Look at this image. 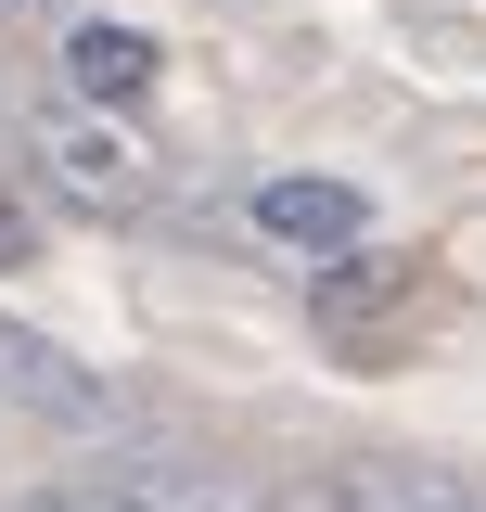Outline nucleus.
<instances>
[{
    "instance_id": "nucleus-1",
    "label": "nucleus",
    "mask_w": 486,
    "mask_h": 512,
    "mask_svg": "<svg viewBox=\"0 0 486 512\" xmlns=\"http://www.w3.org/2000/svg\"><path fill=\"white\" fill-rule=\"evenodd\" d=\"M39 167H52V192L90 205V218H141V205H154V141L128 116H90V103L39 116Z\"/></svg>"
},
{
    "instance_id": "nucleus-2",
    "label": "nucleus",
    "mask_w": 486,
    "mask_h": 512,
    "mask_svg": "<svg viewBox=\"0 0 486 512\" xmlns=\"http://www.w3.org/2000/svg\"><path fill=\"white\" fill-rule=\"evenodd\" d=\"M243 231H256V244H282V256H307V269H346V256H371V192L295 167V180H256Z\"/></svg>"
},
{
    "instance_id": "nucleus-3",
    "label": "nucleus",
    "mask_w": 486,
    "mask_h": 512,
    "mask_svg": "<svg viewBox=\"0 0 486 512\" xmlns=\"http://www.w3.org/2000/svg\"><path fill=\"white\" fill-rule=\"evenodd\" d=\"M295 512H486V500L461 487V474H435V461H384V448H359V461H320Z\"/></svg>"
},
{
    "instance_id": "nucleus-4",
    "label": "nucleus",
    "mask_w": 486,
    "mask_h": 512,
    "mask_svg": "<svg viewBox=\"0 0 486 512\" xmlns=\"http://www.w3.org/2000/svg\"><path fill=\"white\" fill-rule=\"evenodd\" d=\"M103 500H116V512H269L243 474H218V461H180V448H116Z\"/></svg>"
},
{
    "instance_id": "nucleus-5",
    "label": "nucleus",
    "mask_w": 486,
    "mask_h": 512,
    "mask_svg": "<svg viewBox=\"0 0 486 512\" xmlns=\"http://www.w3.org/2000/svg\"><path fill=\"white\" fill-rule=\"evenodd\" d=\"M0 397H26L52 423H116V384L90 372V359H64L52 333H26V320H0Z\"/></svg>"
},
{
    "instance_id": "nucleus-6",
    "label": "nucleus",
    "mask_w": 486,
    "mask_h": 512,
    "mask_svg": "<svg viewBox=\"0 0 486 512\" xmlns=\"http://www.w3.org/2000/svg\"><path fill=\"white\" fill-rule=\"evenodd\" d=\"M154 77H167V52H154V26H116V13L64 26V90H77L90 116H128V103H141Z\"/></svg>"
},
{
    "instance_id": "nucleus-7",
    "label": "nucleus",
    "mask_w": 486,
    "mask_h": 512,
    "mask_svg": "<svg viewBox=\"0 0 486 512\" xmlns=\"http://www.w3.org/2000/svg\"><path fill=\"white\" fill-rule=\"evenodd\" d=\"M384 295H397V269H384V256H346V269H320V320H371Z\"/></svg>"
},
{
    "instance_id": "nucleus-8",
    "label": "nucleus",
    "mask_w": 486,
    "mask_h": 512,
    "mask_svg": "<svg viewBox=\"0 0 486 512\" xmlns=\"http://www.w3.org/2000/svg\"><path fill=\"white\" fill-rule=\"evenodd\" d=\"M0 512H116L103 487H26V500H0Z\"/></svg>"
},
{
    "instance_id": "nucleus-9",
    "label": "nucleus",
    "mask_w": 486,
    "mask_h": 512,
    "mask_svg": "<svg viewBox=\"0 0 486 512\" xmlns=\"http://www.w3.org/2000/svg\"><path fill=\"white\" fill-rule=\"evenodd\" d=\"M13 128H26V141H39V116H26V103H13V90H0V141H13Z\"/></svg>"
},
{
    "instance_id": "nucleus-10",
    "label": "nucleus",
    "mask_w": 486,
    "mask_h": 512,
    "mask_svg": "<svg viewBox=\"0 0 486 512\" xmlns=\"http://www.w3.org/2000/svg\"><path fill=\"white\" fill-rule=\"evenodd\" d=\"M0 13H64V0H0Z\"/></svg>"
}]
</instances>
